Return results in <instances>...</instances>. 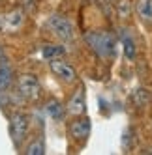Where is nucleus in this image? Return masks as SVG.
Segmentation results:
<instances>
[{"instance_id": "0eeeda50", "label": "nucleus", "mask_w": 152, "mask_h": 155, "mask_svg": "<svg viewBox=\"0 0 152 155\" xmlns=\"http://www.w3.org/2000/svg\"><path fill=\"white\" fill-rule=\"evenodd\" d=\"M85 108H86V103H85V86H79L75 94L71 95L70 103H68V112L73 114V116H81L85 114Z\"/></svg>"}, {"instance_id": "2eb2a0df", "label": "nucleus", "mask_w": 152, "mask_h": 155, "mask_svg": "<svg viewBox=\"0 0 152 155\" xmlns=\"http://www.w3.org/2000/svg\"><path fill=\"white\" fill-rule=\"evenodd\" d=\"M25 153L26 155H43V153H45V144H43L41 138H36L32 144H28V146H26Z\"/></svg>"}, {"instance_id": "f03ea898", "label": "nucleus", "mask_w": 152, "mask_h": 155, "mask_svg": "<svg viewBox=\"0 0 152 155\" xmlns=\"http://www.w3.org/2000/svg\"><path fill=\"white\" fill-rule=\"evenodd\" d=\"M47 28L55 34L57 38H60L62 41H71L75 36V28L71 25V21L68 17H64L60 13H53L47 19Z\"/></svg>"}, {"instance_id": "7ed1b4c3", "label": "nucleus", "mask_w": 152, "mask_h": 155, "mask_svg": "<svg viewBox=\"0 0 152 155\" xmlns=\"http://www.w3.org/2000/svg\"><path fill=\"white\" fill-rule=\"evenodd\" d=\"M17 92L19 95L26 99V101H36L40 97V92H41V86H40V81L36 75H21L19 77V82H17Z\"/></svg>"}, {"instance_id": "a211bd4d", "label": "nucleus", "mask_w": 152, "mask_h": 155, "mask_svg": "<svg viewBox=\"0 0 152 155\" xmlns=\"http://www.w3.org/2000/svg\"><path fill=\"white\" fill-rule=\"evenodd\" d=\"M145 153H147V155H152V146H150V148H147V150H145Z\"/></svg>"}, {"instance_id": "6e6552de", "label": "nucleus", "mask_w": 152, "mask_h": 155, "mask_svg": "<svg viewBox=\"0 0 152 155\" xmlns=\"http://www.w3.org/2000/svg\"><path fill=\"white\" fill-rule=\"evenodd\" d=\"M135 13L145 25H152V0H137Z\"/></svg>"}, {"instance_id": "ddd939ff", "label": "nucleus", "mask_w": 152, "mask_h": 155, "mask_svg": "<svg viewBox=\"0 0 152 155\" xmlns=\"http://www.w3.org/2000/svg\"><path fill=\"white\" fill-rule=\"evenodd\" d=\"M132 103H133V105H137L139 108L147 107V105L150 103V94H148L147 90H135V92H133V95H132Z\"/></svg>"}, {"instance_id": "dca6fc26", "label": "nucleus", "mask_w": 152, "mask_h": 155, "mask_svg": "<svg viewBox=\"0 0 152 155\" xmlns=\"http://www.w3.org/2000/svg\"><path fill=\"white\" fill-rule=\"evenodd\" d=\"M130 12H132V6H130L128 0H118L116 2V13L120 19H126L130 17Z\"/></svg>"}, {"instance_id": "4468645a", "label": "nucleus", "mask_w": 152, "mask_h": 155, "mask_svg": "<svg viewBox=\"0 0 152 155\" xmlns=\"http://www.w3.org/2000/svg\"><path fill=\"white\" fill-rule=\"evenodd\" d=\"M122 45H124V54H126V58L133 60V58H135V41L132 39V36L124 34V36H122Z\"/></svg>"}, {"instance_id": "f3484780", "label": "nucleus", "mask_w": 152, "mask_h": 155, "mask_svg": "<svg viewBox=\"0 0 152 155\" xmlns=\"http://www.w3.org/2000/svg\"><path fill=\"white\" fill-rule=\"evenodd\" d=\"M4 62H8V58H6V52H4V49L0 47V64H4Z\"/></svg>"}, {"instance_id": "423d86ee", "label": "nucleus", "mask_w": 152, "mask_h": 155, "mask_svg": "<svg viewBox=\"0 0 152 155\" xmlns=\"http://www.w3.org/2000/svg\"><path fill=\"white\" fill-rule=\"evenodd\" d=\"M90 129H92V125H90L88 118H77L70 124V137L77 142H85L90 135Z\"/></svg>"}, {"instance_id": "9d476101", "label": "nucleus", "mask_w": 152, "mask_h": 155, "mask_svg": "<svg viewBox=\"0 0 152 155\" xmlns=\"http://www.w3.org/2000/svg\"><path fill=\"white\" fill-rule=\"evenodd\" d=\"M23 21H25V13L21 12V9H13L12 13H8L4 17V25L8 28H19L23 25Z\"/></svg>"}, {"instance_id": "1a4fd4ad", "label": "nucleus", "mask_w": 152, "mask_h": 155, "mask_svg": "<svg viewBox=\"0 0 152 155\" xmlns=\"http://www.w3.org/2000/svg\"><path fill=\"white\" fill-rule=\"evenodd\" d=\"M12 82H13V69L8 65V62L0 64V94L8 92Z\"/></svg>"}, {"instance_id": "f257e3e1", "label": "nucleus", "mask_w": 152, "mask_h": 155, "mask_svg": "<svg viewBox=\"0 0 152 155\" xmlns=\"http://www.w3.org/2000/svg\"><path fill=\"white\" fill-rule=\"evenodd\" d=\"M85 41L96 56L113 58L116 54V36L107 30H90L85 34Z\"/></svg>"}, {"instance_id": "20e7f679", "label": "nucleus", "mask_w": 152, "mask_h": 155, "mask_svg": "<svg viewBox=\"0 0 152 155\" xmlns=\"http://www.w3.org/2000/svg\"><path fill=\"white\" fill-rule=\"evenodd\" d=\"M30 127V120L26 114H13L9 118V137H12L15 146H21V142L25 140L26 133Z\"/></svg>"}, {"instance_id": "f8f14e48", "label": "nucleus", "mask_w": 152, "mask_h": 155, "mask_svg": "<svg viewBox=\"0 0 152 155\" xmlns=\"http://www.w3.org/2000/svg\"><path fill=\"white\" fill-rule=\"evenodd\" d=\"M45 110L53 120H62L64 118V107H62V103L58 99H51L47 103V107H45Z\"/></svg>"}, {"instance_id": "6ab92c4d", "label": "nucleus", "mask_w": 152, "mask_h": 155, "mask_svg": "<svg viewBox=\"0 0 152 155\" xmlns=\"http://www.w3.org/2000/svg\"><path fill=\"white\" fill-rule=\"evenodd\" d=\"M2 26H4V19H2V17H0V28H2Z\"/></svg>"}, {"instance_id": "39448f33", "label": "nucleus", "mask_w": 152, "mask_h": 155, "mask_svg": "<svg viewBox=\"0 0 152 155\" xmlns=\"http://www.w3.org/2000/svg\"><path fill=\"white\" fill-rule=\"evenodd\" d=\"M49 69L53 71V75L58 77L64 82H75L77 81V71L73 69V65H70L68 62H64L60 58L49 60Z\"/></svg>"}, {"instance_id": "9b49d317", "label": "nucleus", "mask_w": 152, "mask_h": 155, "mask_svg": "<svg viewBox=\"0 0 152 155\" xmlns=\"http://www.w3.org/2000/svg\"><path fill=\"white\" fill-rule=\"evenodd\" d=\"M41 54L45 60H55V58H62L66 54V49L60 47V45H43Z\"/></svg>"}]
</instances>
